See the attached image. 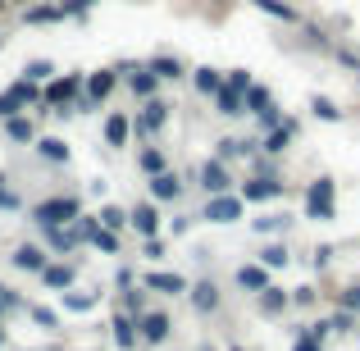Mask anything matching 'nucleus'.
Segmentation results:
<instances>
[{"instance_id": "1", "label": "nucleus", "mask_w": 360, "mask_h": 351, "mask_svg": "<svg viewBox=\"0 0 360 351\" xmlns=\"http://www.w3.org/2000/svg\"><path fill=\"white\" fill-rule=\"evenodd\" d=\"M82 215V201L78 196H41V201L27 205V219L37 224V229H60V224H73Z\"/></svg>"}, {"instance_id": "2", "label": "nucleus", "mask_w": 360, "mask_h": 351, "mask_svg": "<svg viewBox=\"0 0 360 351\" xmlns=\"http://www.w3.org/2000/svg\"><path fill=\"white\" fill-rule=\"evenodd\" d=\"M119 82H123L119 69H91L87 82H82V96L73 101V115H91V110H101L119 91Z\"/></svg>"}, {"instance_id": "3", "label": "nucleus", "mask_w": 360, "mask_h": 351, "mask_svg": "<svg viewBox=\"0 0 360 351\" xmlns=\"http://www.w3.org/2000/svg\"><path fill=\"white\" fill-rule=\"evenodd\" d=\"M169 123H174V106H169L165 96H150V101H141L137 115H132V137L137 141H155Z\"/></svg>"}, {"instance_id": "4", "label": "nucleus", "mask_w": 360, "mask_h": 351, "mask_svg": "<svg viewBox=\"0 0 360 351\" xmlns=\"http://www.w3.org/2000/svg\"><path fill=\"white\" fill-rule=\"evenodd\" d=\"M306 219H315V224L338 219V183L328 174H319L315 183H306Z\"/></svg>"}, {"instance_id": "5", "label": "nucleus", "mask_w": 360, "mask_h": 351, "mask_svg": "<svg viewBox=\"0 0 360 351\" xmlns=\"http://www.w3.org/2000/svg\"><path fill=\"white\" fill-rule=\"evenodd\" d=\"M201 224H219V229H229V224H238L246 219V201L238 192H224V196H205V205H201V215H196Z\"/></svg>"}, {"instance_id": "6", "label": "nucleus", "mask_w": 360, "mask_h": 351, "mask_svg": "<svg viewBox=\"0 0 360 351\" xmlns=\"http://www.w3.org/2000/svg\"><path fill=\"white\" fill-rule=\"evenodd\" d=\"M196 187H201L205 196H224V192H238V178H233V169L224 165L219 155H210L196 169Z\"/></svg>"}, {"instance_id": "7", "label": "nucleus", "mask_w": 360, "mask_h": 351, "mask_svg": "<svg viewBox=\"0 0 360 351\" xmlns=\"http://www.w3.org/2000/svg\"><path fill=\"white\" fill-rule=\"evenodd\" d=\"M238 196L246 205H274L288 196V183L283 178H260V174H246V183H238Z\"/></svg>"}, {"instance_id": "8", "label": "nucleus", "mask_w": 360, "mask_h": 351, "mask_svg": "<svg viewBox=\"0 0 360 351\" xmlns=\"http://www.w3.org/2000/svg\"><path fill=\"white\" fill-rule=\"evenodd\" d=\"M187 306H192V315L201 319H214L224 310V288L214 279H196L192 288H187Z\"/></svg>"}, {"instance_id": "9", "label": "nucleus", "mask_w": 360, "mask_h": 351, "mask_svg": "<svg viewBox=\"0 0 360 351\" xmlns=\"http://www.w3.org/2000/svg\"><path fill=\"white\" fill-rule=\"evenodd\" d=\"M137 338H141V347H165L169 338H174V315L150 306L146 315H137Z\"/></svg>"}, {"instance_id": "10", "label": "nucleus", "mask_w": 360, "mask_h": 351, "mask_svg": "<svg viewBox=\"0 0 360 351\" xmlns=\"http://www.w3.org/2000/svg\"><path fill=\"white\" fill-rule=\"evenodd\" d=\"M146 196L155 205H178L187 196V183H183V174L178 169H165V174H155V178H146Z\"/></svg>"}, {"instance_id": "11", "label": "nucleus", "mask_w": 360, "mask_h": 351, "mask_svg": "<svg viewBox=\"0 0 360 351\" xmlns=\"http://www.w3.org/2000/svg\"><path fill=\"white\" fill-rule=\"evenodd\" d=\"M115 69L123 73V82H128V91H132V101H150V96H160V87H165V82L155 78V73L146 69V64H115Z\"/></svg>"}, {"instance_id": "12", "label": "nucleus", "mask_w": 360, "mask_h": 351, "mask_svg": "<svg viewBox=\"0 0 360 351\" xmlns=\"http://www.w3.org/2000/svg\"><path fill=\"white\" fill-rule=\"evenodd\" d=\"M137 283L146 292H160V297H187V288H192V279L178 274V269H146Z\"/></svg>"}, {"instance_id": "13", "label": "nucleus", "mask_w": 360, "mask_h": 351, "mask_svg": "<svg viewBox=\"0 0 360 351\" xmlns=\"http://www.w3.org/2000/svg\"><path fill=\"white\" fill-rule=\"evenodd\" d=\"M269 283H274V269H264L260 260H242L238 269H233V288L246 292V297H260Z\"/></svg>"}, {"instance_id": "14", "label": "nucleus", "mask_w": 360, "mask_h": 351, "mask_svg": "<svg viewBox=\"0 0 360 351\" xmlns=\"http://www.w3.org/2000/svg\"><path fill=\"white\" fill-rule=\"evenodd\" d=\"M51 260H55V255L46 251V242H18L14 251H9V264H14L18 274H41Z\"/></svg>"}, {"instance_id": "15", "label": "nucleus", "mask_w": 360, "mask_h": 351, "mask_svg": "<svg viewBox=\"0 0 360 351\" xmlns=\"http://www.w3.org/2000/svg\"><path fill=\"white\" fill-rule=\"evenodd\" d=\"M297 137H301V123L288 115L278 128H269V132L260 137V151H264V155H274V160H283V155L292 151V141H297Z\"/></svg>"}, {"instance_id": "16", "label": "nucleus", "mask_w": 360, "mask_h": 351, "mask_svg": "<svg viewBox=\"0 0 360 351\" xmlns=\"http://www.w3.org/2000/svg\"><path fill=\"white\" fill-rule=\"evenodd\" d=\"M101 137H105L110 151H128L132 146V115L128 110H110L105 123H101Z\"/></svg>"}, {"instance_id": "17", "label": "nucleus", "mask_w": 360, "mask_h": 351, "mask_svg": "<svg viewBox=\"0 0 360 351\" xmlns=\"http://www.w3.org/2000/svg\"><path fill=\"white\" fill-rule=\"evenodd\" d=\"M251 301H255V315H260V319H283V315H292V292L278 288V283H269V288H264L260 297H251Z\"/></svg>"}, {"instance_id": "18", "label": "nucleus", "mask_w": 360, "mask_h": 351, "mask_svg": "<svg viewBox=\"0 0 360 351\" xmlns=\"http://www.w3.org/2000/svg\"><path fill=\"white\" fill-rule=\"evenodd\" d=\"M37 279H41V288H46V292H69L73 283H78V264L64 260V255H55V260L46 264V269L37 274Z\"/></svg>"}, {"instance_id": "19", "label": "nucleus", "mask_w": 360, "mask_h": 351, "mask_svg": "<svg viewBox=\"0 0 360 351\" xmlns=\"http://www.w3.org/2000/svg\"><path fill=\"white\" fill-rule=\"evenodd\" d=\"M160 224H165V219H160V205L150 201V196L128 210V229L137 233V237H160Z\"/></svg>"}, {"instance_id": "20", "label": "nucleus", "mask_w": 360, "mask_h": 351, "mask_svg": "<svg viewBox=\"0 0 360 351\" xmlns=\"http://www.w3.org/2000/svg\"><path fill=\"white\" fill-rule=\"evenodd\" d=\"M251 9H260L264 18H274V23H283V27H301L306 23V14H301L292 0H246Z\"/></svg>"}, {"instance_id": "21", "label": "nucleus", "mask_w": 360, "mask_h": 351, "mask_svg": "<svg viewBox=\"0 0 360 351\" xmlns=\"http://www.w3.org/2000/svg\"><path fill=\"white\" fill-rule=\"evenodd\" d=\"M32 151H37V160H46V165H60V169L73 160V146H69L64 137H55V132H41V137L32 141Z\"/></svg>"}, {"instance_id": "22", "label": "nucleus", "mask_w": 360, "mask_h": 351, "mask_svg": "<svg viewBox=\"0 0 360 351\" xmlns=\"http://www.w3.org/2000/svg\"><path fill=\"white\" fill-rule=\"evenodd\" d=\"M292 224H297V215H292V210H264V215H255V219H251V229L260 233V237H288Z\"/></svg>"}, {"instance_id": "23", "label": "nucleus", "mask_w": 360, "mask_h": 351, "mask_svg": "<svg viewBox=\"0 0 360 351\" xmlns=\"http://www.w3.org/2000/svg\"><path fill=\"white\" fill-rule=\"evenodd\" d=\"M41 242H46V251L51 255H73L82 246V237L73 224H60V229H41Z\"/></svg>"}, {"instance_id": "24", "label": "nucleus", "mask_w": 360, "mask_h": 351, "mask_svg": "<svg viewBox=\"0 0 360 351\" xmlns=\"http://www.w3.org/2000/svg\"><path fill=\"white\" fill-rule=\"evenodd\" d=\"M0 128H5V141H14V146H32V141L41 137V132H37V119L27 115V110L23 115H9Z\"/></svg>"}, {"instance_id": "25", "label": "nucleus", "mask_w": 360, "mask_h": 351, "mask_svg": "<svg viewBox=\"0 0 360 351\" xmlns=\"http://www.w3.org/2000/svg\"><path fill=\"white\" fill-rule=\"evenodd\" d=\"M255 151H260V137H219V141H214V155H219L224 165H233V160H251Z\"/></svg>"}, {"instance_id": "26", "label": "nucleus", "mask_w": 360, "mask_h": 351, "mask_svg": "<svg viewBox=\"0 0 360 351\" xmlns=\"http://www.w3.org/2000/svg\"><path fill=\"white\" fill-rule=\"evenodd\" d=\"M187 78H192V91L201 101H214V91L224 87V69H214V64H196Z\"/></svg>"}, {"instance_id": "27", "label": "nucleus", "mask_w": 360, "mask_h": 351, "mask_svg": "<svg viewBox=\"0 0 360 351\" xmlns=\"http://www.w3.org/2000/svg\"><path fill=\"white\" fill-rule=\"evenodd\" d=\"M18 14H23V23H27V27H51V23H64L60 0H37V5L18 9Z\"/></svg>"}, {"instance_id": "28", "label": "nucleus", "mask_w": 360, "mask_h": 351, "mask_svg": "<svg viewBox=\"0 0 360 351\" xmlns=\"http://www.w3.org/2000/svg\"><path fill=\"white\" fill-rule=\"evenodd\" d=\"M110 338H115L119 351H137L141 338H137V319L123 315V310H115V319H110Z\"/></svg>"}, {"instance_id": "29", "label": "nucleus", "mask_w": 360, "mask_h": 351, "mask_svg": "<svg viewBox=\"0 0 360 351\" xmlns=\"http://www.w3.org/2000/svg\"><path fill=\"white\" fill-rule=\"evenodd\" d=\"M210 106H214V115H219V119H246V96H242V91H233L229 82L214 91Z\"/></svg>"}, {"instance_id": "30", "label": "nucleus", "mask_w": 360, "mask_h": 351, "mask_svg": "<svg viewBox=\"0 0 360 351\" xmlns=\"http://www.w3.org/2000/svg\"><path fill=\"white\" fill-rule=\"evenodd\" d=\"M146 69L155 73L160 82H183L187 73H192V69H187L183 60H178V55H150V60H146Z\"/></svg>"}, {"instance_id": "31", "label": "nucleus", "mask_w": 360, "mask_h": 351, "mask_svg": "<svg viewBox=\"0 0 360 351\" xmlns=\"http://www.w3.org/2000/svg\"><path fill=\"white\" fill-rule=\"evenodd\" d=\"M137 169H141L146 178L165 174V169H169V151H165V146H150V141H146V146H137Z\"/></svg>"}, {"instance_id": "32", "label": "nucleus", "mask_w": 360, "mask_h": 351, "mask_svg": "<svg viewBox=\"0 0 360 351\" xmlns=\"http://www.w3.org/2000/svg\"><path fill=\"white\" fill-rule=\"evenodd\" d=\"M119 310H123V315H132V319H137V315H146V310H150V292L141 288V283L123 288V292H119Z\"/></svg>"}, {"instance_id": "33", "label": "nucleus", "mask_w": 360, "mask_h": 351, "mask_svg": "<svg viewBox=\"0 0 360 351\" xmlns=\"http://www.w3.org/2000/svg\"><path fill=\"white\" fill-rule=\"evenodd\" d=\"M306 110H310V115H315L319 123H342V119H347V110L338 106L333 96H319V91H315V96L306 101Z\"/></svg>"}, {"instance_id": "34", "label": "nucleus", "mask_w": 360, "mask_h": 351, "mask_svg": "<svg viewBox=\"0 0 360 351\" xmlns=\"http://www.w3.org/2000/svg\"><path fill=\"white\" fill-rule=\"evenodd\" d=\"M255 260H260L264 269H288V264H292V251H288V242H283V237H274V242L260 246V255H255Z\"/></svg>"}, {"instance_id": "35", "label": "nucleus", "mask_w": 360, "mask_h": 351, "mask_svg": "<svg viewBox=\"0 0 360 351\" xmlns=\"http://www.w3.org/2000/svg\"><path fill=\"white\" fill-rule=\"evenodd\" d=\"M5 91H9V96L18 101V110H37V106H41V87H37V82H27L23 73H18V78L9 82Z\"/></svg>"}, {"instance_id": "36", "label": "nucleus", "mask_w": 360, "mask_h": 351, "mask_svg": "<svg viewBox=\"0 0 360 351\" xmlns=\"http://www.w3.org/2000/svg\"><path fill=\"white\" fill-rule=\"evenodd\" d=\"M246 169H251V174H260V178H283V160L264 155V151H255V155L246 160Z\"/></svg>"}, {"instance_id": "37", "label": "nucleus", "mask_w": 360, "mask_h": 351, "mask_svg": "<svg viewBox=\"0 0 360 351\" xmlns=\"http://www.w3.org/2000/svg\"><path fill=\"white\" fill-rule=\"evenodd\" d=\"M274 106V91L264 87V82H251V91H246V115H260V110H269Z\"/></svg>"}, {"instance_id": "38", "label": "nucleus", "mask_w": 360, "mask_h": 351, "mask_svg": "<svg viewBox=\"0 0 360 351\" xmlns=\"http://www.w3.org/2000/svg\"><path fill=\"white\" fill-rule=\"evenodd\" d=\"M101 229H110V233H123L128 229V210H123V205H101Z\"/></svg>"}, {"instance_id": "39", "label": "nucleus", "mask_w": 360, "mask_h": 351, "mask_svg": "<svg viewBox=\"0 0 360 351\" xmlns=\"http://www.w3.org/2000/svg\"><path fill=\"white\" fill-rule=\"evenodd\" d=\"M23 78L37 82V87H46V82L55 78V64H51V60H27V64H23Z\"/></svg>"}, {"instance_id": "40", "label": "nucleus", "mask_w": 360, "mask_h": 351, "mask_svg": "<svg viewBox=\"0 0 360 351\" xmlns=\"http://www.w3.org/2000/svg\"><path fill=\"white\" fill-rule=\"evenodd\" d=\"M301 37H306L310 51H333V37H328L324 27H315V23H301Z\"/></svg>"}, {"instance_id": "41", "label": "nucleus", "mask_w": 360, "mask_h": 351, "mask_svg": "<svg viewBox=\"0 0 360 351\" xmlns=\"http://www.w3.org/2000/svg\"><path fill=\"white\" fill-rule=\"evenodd\" d=\"M0 210H5V215L23 210V196H18L14 187H9V178H5V174H0Z\"/></svg>"}, {"instance_id": "42", "label": "nucleus", "mask_w": 360, "mask_h": 351, "mask_svg": "<svg viewBox=\"0 0 360 351\" xmlns=\"http://www.w3.org/2000/svg\"><path fill=\"white\" fill-rule=\"evenodd\" d=\"M60 297H64V310H91L96 306V297H91V292H78V288L60 292Z\"/></svg>"}, {"instance_id": "43", "label": "nucleus", "mask_w": 360, "mask_h": 351, "mask_svg": "<svg viewBox=\"0 0 360 351\" xmlns=\"http://www.w3.org/2000/svg\"><path fill=\"white\" fill-rule=\"evenodd\" d=\"M297 333H306V338H315V343L328 347V338H333V324H328V319H310V324H301Z\"/></svg>"}, {"instance_id": "44", "label": "nucleus", "mask_w": 360, "mask_h": 351, "mask_svg": "<svg viewBox=\"0 0 360 351\" xmlns=\"http://www.w3.org/2000/svg\"><path fill=\"white\" fill-rule=\"evenodd\" d=\"M224 82H229V87L233 91H242V96H246V91H251V69H224Z\"/></svg>"}, {"instance_id": "45", "label": "nucleus", "mask_w": 360, "mask_h": 351, "mask_svg": "<svg viewBox=\"0 0 360 351\" xmlns=\"http://www.w3.org/2000/svg\"><path fill=\"white\" fill-rule=\"evenodd\" d=\"M356 319H360V315H352V310L338 306L333 315H328V324H333V333H356Z\"/></svg>"}, {"instance_id": "46", "label": "nucleus", "mask_w": 360, "mask_h": 351, "mask_svg": "<svg viewBox=\"0 0 360 351\" xmlns=\"http://www.w3.org/2000/svg\"><path fill=\"white\" fill-rule=\"evenodd\" d=\"M333 60L342 64V69H352L360 78V51H352V46H333Z\"/></svg>"}, {"instance_id": "47", "label": "nucleus", "mask_w": 360, "mask_h": 351, "mask_svg": "<svg viewBox=\"0 0 360 351\" xmlns=\"http://www.w3.org/2000/svg\"><path fill=\"white\" fill-rule=\"evenodd\" d=\"M338 306L352 310V315H360V283H347V288L338 292Z\"/></svg>"}, {"instance_id": "48", "label": "nucleus", "mask_w": 360, "mask_h": 351, "mask_svg": "<svg viewBox=\"0 0 360 351\" xmlns=\"http://www.w3.org/2000/svg\"><path fill=\"white\" fill-rule=\"evenodd\" d=\"M60 9H64V18H87L96 9V0H60Z\"/></svg>"}, {"instance_id": "49", "label": "nucleus", "mask_w": 360, "mask_h": 351, "mask_svg": "<svg viewBox=\"0 0 360 351\" xmlns=\"http://www.w3.org/2000/svg\"><path fill=\"white\" fill-rule=\"evenodd\" d=\"M283 119H288V115H283V110L278 106H269V110H260V115H255V123H260V137H264V132H269V128H278V123Z\"/></svg>"}, {"instance_id": "50", "label": "nucleus", "mask_w": 360, "mask_h": 351, "mask_svg": "<svg viewBox=\"0 0 360 351\" xmlns=\"http://www.w3.org/2000/svg\"><path fill=\"white\" fill-rule=\"evenodd\" d=\"M315 301H319L315 288H292V310H310Z\"/></svg>"}, {"instance_id": "51", "label": "nucleus", "mask_w": 360, "mask_h": 351, "mask_svg": "<svg viewBox=\"0 0 360 351\" xmlns=\"http://www.w3.org/2000/svg\"><path fill=\"white\" fill-rule=\"evenodd\" d=\"M27 315H32L41 328H60V315H55L51 306H27Z\"/></svg>"}, {"instance_id": "52", "label": "nucleus", "mask_w": 360, "mask_h": 351, "mask_svg": "<svg viewBox=\"0 0 360 351\" xmlns=\"http://www.w3.org/2000/svg\"><path fill=\"white\" fill-rule=\"evenodd\" d=\"M310 264H315V269H328V264H333V246H328V242H319L315 251H310Z\"/></svg>"}, {"instance_id": "53", "label": "nucleus", "mask_w": 360, "mask_h": 351, "mask_svg": "<svg viewBox=\"0 0 360 351\" xmlns=\"http://www.w3.org/2000/svg\"><path fill=\"white\" fill-rule=\"evenodd\" d=\"M141 255L146 260H165V242L160 237H141Z\"/></svg>"}, {"instance_id": "54", "label": "nucleus", "mask_w": 360, "mask_h": 351, "mask_svg": "<svg viewBox=\"0 0 360 351\" xmlns=\"http://www.w3.org/2000/svg\"><path fill=\"white\" fill-rule=\"evenodd\" d=\"M192 224H196V215H174V219H169V233H174V237H183L187 229H192Z\"/></svg>"}, {"instance_id": "55", "label": "nucleus", "mask_w": 360, "mask_h": 351, "mask_svg": "<svg viewBox=\"0 0 360 351\" xmlns=\"http://www.w3.org/2000/svg\"><path fill=\"white\" fill-rule=\"evenodd\" d=\"M292 351H324V343H315L306 333H292Z\"/></svg>"}, {"instance_id": "56", "label": "nucleus", "mask_w": 360, "mask_h": 351, "mask_svg": "<svg viewBox=\"0 0 360 351\" xmlns=\"http://www.w3.org/2000/svg\"><path fill=\"white\" fill-rule=\"evenodd\" d=\"M9 115H23V110H18V101L9 96V91H0V123H5Z\"/></svg>"}, {"instance_id": "57", "label": "nucleus", "mask_w": 360, "mask_h": 351, "mask_svg": "<svg viewBox=\"0 0 360 351\" xmlns=\"http://www.w3.org/2000/svg\"><path fill=\"white\" fill-rule=\"evenodd\" d=\"M115 283H119V288H132V283H137V274H132V269H128V264H123V269L115 274Z\"/></svg>"}, {"instance_id": "58", "label": "nucleus", "mask_w": 360, "mask_h": 351, "mask_svg": "<svg viewBox=\"0 0 360 351\" xmlns=\"http://www.w3.org/2000/svg\"><path fill=\"white\" fill-rule=\"evenodd\" d=\"M9 9H27V5H37V0H5Z\"/></svg>"}, {"instance_id": "59", "label": "nucleus", "mask_w": 360, "mask_h": 351, "mask_svg": "<svg viewBox=\"0 0 360 351\" xmlns=\"http://www.w3.org/2000/svg\"><path fill=\"white\" fill-rule=\"evenodd\" d=\"M201 351H219V347H210V343H201Z\"/></svg>"}, {"instance_id": "60", "label": "nucleus", "mask_w": 360, "mask_h": 351, "mask_svg": "<svg viewBox=\"0 0 360 351\" xmlns=\"http://www.w3.org/2000/svg\"><path fill=\"white\" fill-rule=\"evenodd\" d=\"M229 351H246V347H242V343H233V347H229Z\"/></svg>"}, {"instance_id": "61", "label": "nucleus", "mask_w": 360, "mask_h": 351, "mask_svg": "<svg viewBox=\"0 0 360 351\" xmlns=\"http://www.w3.org/2000/svg\"><path fill=\"white\" fill-rule=\"evenodd\" d=\"M356 343H360V319H356Z\"/></svg>"}, {"instance_id": "62", "label": "nucleus", "mask_w": 360, "mask_h": 351, "mask_svg": "<svg viewBox=\"0 0 360 351\" xmlns=\"http://www.w3.org/2000/svg\"><path fill=\"white\" fill-rule=\"evenodd\" d=\"M210 5H229V0H210Z\"/></svg>"}, {"instance_id": "63", "label": "nucleus", "mask_w": 360, "mask_h": 351, "mask_svg": "<svg viewBox=\"0 0 360 351\" xmlns=\"http://www.w3.org/2000/svg\"><path fill=\"white\" fill-rule=\"evenodd\" d=\"M0 292H5V283H0Z\"/></svg>"}, {"instance_id": "64", "label": "nucleus", "mask_w": 360, "mask_h": 351, "mask_svg": "<svg viewBox=\"0 0 360 351\" xmlns=\"http://www.w3.org/2000/svg\"><path fill=\"white\" fill-rule=\"evenodd\" d=\"M356 87H360V78H356Z\"/></svg>"}]
</instances>
